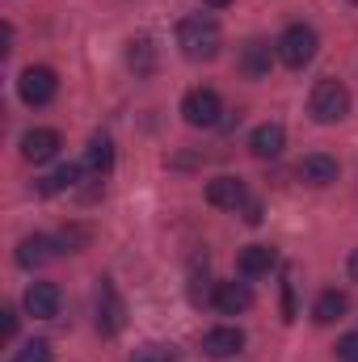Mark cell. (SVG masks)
<instances>
[{"instance_id": "5bb4252c", "label": "cell", "mask_w": 358, "mask_h": 362, "mask_svg": "<svg viewBox=\"0 0 358 362\" xmlns=\"http://www.w3.org/2000/svg\"><path fill=\"white\" fill-rule=\"evenodd\" d=\"M337 160L333 156H325V152H312V156H304L299 160V177L304 181H312V185H333L337 181Z\"/></svg>"}, {"instance_id": "d4e9b609", "label": "cell", "mask_w": 358, "mask_h": 362, "mask_svg": "<svg viewBox=\"0 0 358 362\" xmlns=\"http://www.w3.org/2000/svg\"><path fill=\"white\" fill-rule=\"evenodd\" d=\"M4 316V337H17V316L13 312H0Z\"/></svg>"}, {"instance_id": "ba28073f", "label": "cell", "mask_w": 358, "mask_h": 362, "mask_svg": "<svg viewBox=\"0 0 358 362\" xmlns=\"http://www.w3.org/2000/svg\"><path fill=\"white\" fill-rule=\"evenodd\" d=\"M55 152H59V131L34 127V131L21 135V156H25L30 165H47V160H55Z\"/></svg>"}, {"instance_id": "9c48e42d", "label": "cell", "mask_w": 358, "mask_h": 362, "mask_svg": "<svg viewBox=\"0 0 358 362\" xmlns=\"http://www.w3.org/2000/svg\"><path fill=\"white\" fill-rule=\"evenodd\" d=\"M241 350H245V333L236 325H219V329H211L202 337V354L207 358H236Z\"/></svg>"}, {"instance_id": "6da1fadb", "label": "cell", "mask_w": 358, "mask_h": 362, "mask_svg": "<svg viewBox=\"0 0 358 362\" xmlns=\"http://www.w3.org/2000/svg\"><path fill=\"white\" fill-rule=\"evenodd\" d=\"M178 47L185 59H215L219 55V47H224V34H219V21L215 17H185L178 25Z\"/></svg>"}, {"instance_id": "4fadbf2b", "label": "cell", "mask_w": 358, "mask_h": 362, "mask_svg": "<svg viewBox=\"0 0 358 362\" xmlns=\"http://www.w3.org/2000/svg\"><path fill=\"white\" fill-rule=\"evenodd\" d=\"M274 55H278V51H270V42H262V38H249V42L241 47V72H245L249 81H262V76H270Z\"/></svg>"}, {"instance_id": "7402d4cb", "label": "cell", "mask_w": 358, "mask_h": 362, "mask_svg": "<svg viewBox=\"0 0 358 362\" xmlns=\"http://www.w3.org/2000/svg\"><path fill=\"white\" fill-rule=\"evenodd\" d=\"M337 362H358V333H346L337 341Z\"/></svg>"}, {"instance_id": "7c38bea8", "label": "cell", "mask_w": 358, "mask_h": 362, "mask_svg": "<svg viewBox=\"0 0 358 362\" xmlns=\"http://www.w3.org/2000/svg\"><path fill=\"white\" fill-rule=\"evenodd\" d=\"M211 303H215L224 316H241V312L253 308V291H249L245 282H219L215 295H211Z\"/></svg>"}, {"instance_id": "9a60e30c", "label": "cell", "mask_w": 358, "mask_h": 362, "mask_svg": "<svg viewBox=\"0 0 358 362\" xmlns=\"http://www.w3.org/2000/svg\"><path fill=\"white\" fill-rule=\"evenodd\" d=\"M236 270L245 274V278H262V274H270L274 270V249H270V245H249V249H241Z\"/></svg>"}, {"instance_id": "44dd1931", "label": "cell", "mask_w": 358, "mask_h": 362, "mask_svg": "<svg viewBox=\"0 0 358 362\" xmlns=\"http://www.w3.org/2000/svg\"><path fill=\"white\" fill-rule=\"evenodd\" d=\"M13 362H51V346L47 341H25Z\"/></svg>"}, {"instance_id": "ac0fdd59", "label": "cell", "mask_w": 358, "mask_h": 362, "mask_svg": "<svg viewBox=\"0 0 358 362\" xmlns=\"http://www.w3.org/2000/svg\"><path fill=\"white\" fill-rule=\"evenodd\" d=\"M85 165H89L97 177L110 173V165H114V144H110L105 135H93L89 139V148H85Z\"/></svg>"}, {"instance_id": "d6986e66", "label": "cell", "mask_w": 358, "mask_h": 362, "mask_svg": "<svg viewBox=\"0 0 358 362\" xmlns=\"http://www.w3.org/2000/svg\"><path fill=\"white\" fill-rule=\"evenodd\" d=\"M342 312H346V295L342 291H325L316 299V308H312V320L316 325H333V320H342Z\"/></svg>"}, {"instance_id": "4316f807", "label": "cell", "mask_w": 358, "mask_h": 362, "mask_svg": "<svg viewBox=\"0 0 358 362\" xmlns=\"http://www.w3.org/2000/svg\"><path fill=\"white\" fill-rule=\"evenodd\" d=\"M202 4H207V8H228L232 0H202Z\"/></svg>"}, {"instance_id": "8fae6325", "label": "cell", "mask_w": 358, "mask_h": 362, "mask_svg": "<svg viewBox=\"0 0 358 362\" xmlns=\"http://www.w3.org/2000/svg\"><path fill=\"white\" fill-rule=\"evenodd\" d=\"M282 148H287V131H282V122H262V127L249 135V152H253L258 160H274V156H282Z\"/></svg>"}, {"instance_id": "2e32d148", "label": "cell", "mask_w": 358, "mask_h": 362, "mask_svg": "<svg viewBox=\"0 0 358 362\" xmlns=\"http://www.w3.org/2000/svg\"><path fill=\"white\" fill-rule=\"evenodd\" d=\"M51 257H55V245H51L47 236H25V240L17 245V266H25V270L47 266Z\"/></svg>"}, {"instance_id": "52a82bcc", "label": "cell", "mask_w": 358, "mask_h": 362, "mask_svg": "<svg viewBox=\"0 0 358 362\" xmlns=\"http://www.w3.org/2000/svg\"><path fill=\"white\" fill-rule=\"evenodd\" d=\"M21 308H25L34 320L59 316V286H55V282H30L25 295H21Z\"/></svg>"}, {"instance_id": "5b68a950", "label": "cell", "mask_w": 358, "mask_h": 362, "mask_svg": "<svg viewBox=\"0 0 358 362\" xmlns=\"http://www.w3.org/2000/svg\"><path fill=\"white\" fill-rule=\"evenodd\" d=\"M219 114H224V101H219V93L215 89H190L185 93V101H181V118L190 122V127H219Z\"/></svg>"}, {"instance_id": "3957f363", "label": "cell", "mask_w": 358, "mask_h": 362, "mask_svg": "<svg viewBox=\"0 0 358 362\" xmlns=\"http://www.w3.org/2000/svg\"><path fill=\"white\" fill-rule=\"evenodd\" d=\"M274 51H278V59L287 64V68H308L312 59H316V51H321V38H316V30L312 25H287L282 30V38L274 42Z\"/></svg>"}, {"instance_id": "ffe728a7", "label": "cell", "mask_w": 358, "mask_h": 362, "mask_svg": "<svg viewBox=\"0 0 358 362\" xmlns=\"http://www.w3.org/2000/svg\"><path fill=\"white\" fill-rule=\"evenodd\" d=\"M81 181V165H59L51 177L42 181V194H64V189H76Z\"/></svg>"}, {"instance_id": "cb8c5ba5", "label": "cell", "mask_w": 358, "mask_h": 362, "mask_svg": "<svg viewBox=\"0 0 358 362\" xmlns=\"http://www.w3.org/2000/svg\"><path fill=\"white\" fill-rule=\"evenodd\" d=\"M245 219H249V223H262V202L249 198V202H245Z\"/></svg>"}, {"instance_id": "603a6c76", "label": "cell", "mask_w": 358, "mask_h": 362, "mask_svg": "<svg viewBox=\"0 0 358 362\" xmlns=\"http://www.w3.org/2000/svg\"><path fill=\"white\" fill-rule=\"evenodd\" d=\"M135 362H173V354H165L161 346H148V350H144V354H139Z\"/></svg>"}, {"instance_id": "7a4b0ae2", "label": "cell", "mask_w": 358, "mask_h": 362, "mask_svg": "<svg viewBox=\"0 0 358 362\" xmlns=\"http://www.w3.org/2000/svg\"><path fill=\"white\" fill-rule=\"evenodd\" d=\"M308 110H312V118H316V122L333 127V122H342V118L350 114V89H346L342 81L325 76V81H316V85H312Z\"/></svg>"}, {"instance_id": "30bf717a", "label": "cell", "mask_w": 358, "mask_h": 362, "mask_svg": "<svg viewBox=\"0 0 358 362\" xmlns=\"http://www.w3.org/2000/svg\"><path fill=\"white\" fill-rule=\"evenodd\" d=\"M207 202L211 206H219V211H236V206H245L249 202V194H245V181L241 177H215L207 181Z\"/></svg>"}, {"instance_id": "e0dca14e", "label": "cell", "mask_w": 358, "mask_h": 362, "mask_svg": "<svg viewBox=\"0 0 358 362\" xmlns=\"http://www.w3.org/2000/svg\"><path fill=\"white\" fill-rule=\"evenodd\" d=\"M127 64H131L139 76H152V68H156V47H152V38H131V42H127Z\"/></svg>"}, {"instance_id": "83f0119b", "label": "cell", "mask_w": 358, "mask_h": 362, "mask_svg": "<svg viewBox=\"0 0 358 362\" xmlns=\"http://www.w3.org/2000/svg\"><path fill=\"white\" fill-rule=\"evenodd\" d=\"M350 4H358V0H350Z\"/></svg>"}, {"instance_id": "484cf974", "label": "cell", "mask_w": 358, "mask_h": 362, "mask_svg": "<svg viewBox=\"0 0 358 362\" xmlns=\"http://www.w3.org/2000/svg\"><path fill=\"white\" fill-rule=\"evenodd\" d=\"M350 278H354V282H358V249H354V253H350Z\"/></svg>"}, {"instance_id": "277c9868", "label": "cell", "mask_w": 358, "mask_h": 362, "mask_svg": "<svg viewBox=\"0 0 358 362\" xmlns=\"http://www.w3.org/2000/svg\"><path fill=\"white\" fill-rule=\"evenodd\" d=\"M122 325H127V303H122V295L114 291V282L101 278V282H97V333H101V337H118Z\"/></svg>"}, {"instance_id": "8992f818", "label": "cell", "mask_w": 358, "mask_h": 362, "mask_svg": "<svg viewBox=\"0 0 358 362\" xmlns=\"http://www.w3.org/2000/svg\"><path fill=\"white\" fill-rule=\"evenodd\" d=\"M17 93H21L25 105H47V101L59 93V81H55L51 68H25L21 81H17Z\"/></svg>"}]
</instances>
